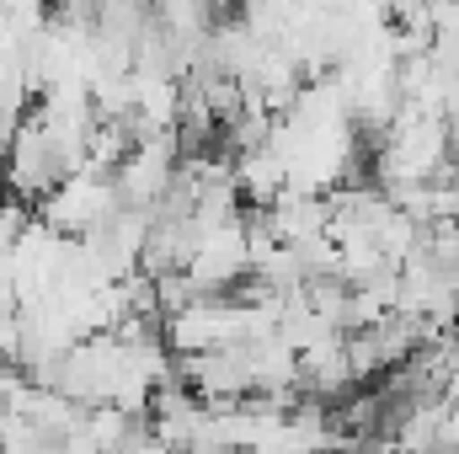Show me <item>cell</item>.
<instances>
[{
    "mask_svg": "<svg viewBox=\"0 0 459 454\" xmlns=\"http://www.w3.org/2000/svg\"><path fill=\"white\" fill-rule=\"evenodd\" d=\"M48 439L38 433V423H27L22 412H0V454H43Z\"/></svg>",
    "mask_w": 459,
    "mask_h": 454,
    "instance_id": "1",
    "label": "cell"
}]
</instances>
